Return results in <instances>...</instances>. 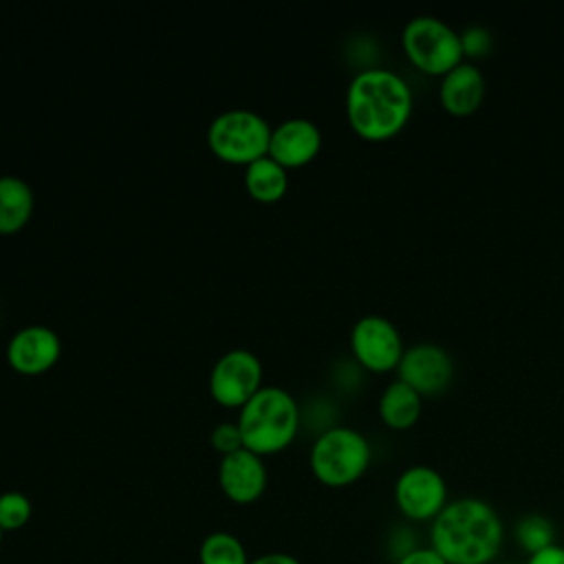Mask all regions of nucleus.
<instances>
[{
	"label": "nucleus",
	"instance_id": "nucleus-1",
	"mask_svg": "<svg viewBox=\"0 0 564 564\" xmlns=\"http://www.w3.org/2000/svg\"><path fill=\"white\" fill-rule=\"evenodd\" d=\"M505 540V524L491 502L478 496L449 500L430 522V546L447 564H491Z\"/></svg>",
	"mask_w": 564,
	"mask_h": 564
},
{
	"label": "nucleus",
	"instance_id": "nucleus-2",
	"mask_svg": "<svg viewBox=\"0 0 564 564\" xmlns=\"http://www.w3.org/2000/svg\"><path fill=\"white\" fill-rule=\"evenodd\" d=\"M414 108L408 79L386 66L359 68L346 86V117L350 128L370 141H383L405 128Z\"/></svg>",
	"mask_w": 564,
	"mask_h": 564
},
{
	"label": "nucleus",
	"instance_id": "nucleus-3",
	"mask_svg": "<svg viewBox=\"0 0 564 564\" xmlns=\"http://www.w3.org/2000/svg\"><path fill=\"white\" fill-rule=\"evenodd\" d=\"M302 410L295 397L282 386H260L238 408V430L242 447L264 456L291 445L300 430Z\"/></svg>",
	"mask_w": 564,
	"mask_h": 564
},
{
	"label": "nucleus",
	"instance_id": "nucleus-4",
	"mask_svg": "<svg viewBox=\"0 0 564 564\" xmlns=\"http://www.w3.org/2000/svg\"><path fill=\"white\" fill-rule=\"evenodd\" d=\"M372 458L368 436L346 423L324 427L308 452L313 476L326 487H346L364 476Z\"/></svg>",
	"mask_w": 564,
	"mask_h": 564
},
{
	"label": "nucleus",
	"instance_id": "nucleus-5",
	"mask_svg": "<svg viewBox=\"0 0 564 564\" xmlns=\"http://www.w3.org/2000/svg\"><path fill=\"white\" fill-rule=\"evenodd\" d=\"M401 46L412 66L427 75L441 77L465 59L460 46V31H456L447 20L432 13L412 15L403 24Z\"/></svg>",
	"mask_w": 564,
	"mask_h": 564
},
{
	"label": "nucleus",
	"instance_id": "nucleus-6",
	"mask_svg": "<svg viewBox=\"0 0 564 564\" xmlns=\"http://www.w3.org/2000/svg\"><path fill=\"white\" fill-rule=\"evenodd\" d=\"M271 123L249 108H229L216 115L207 128L212 152L227 161L249 165L269 152Z\"/></svg>",
	"mask_w": 564,
	"mask_h": 564
},
{
	"label": "nucleus",
	"instance_id": "nucleus-7",
	"mask_svg": "<svg viewBox=\"0 0 564 564\" xmlns=\"http://www.w3.org/2000/svg\"><path fill=\"white\" fill-rule=\"evenodd\" d=\"M447 502V482L432 465L414 463L394 480V505L410 522H432Z\"/></svg>",
	"mask_w": 564,
	"mask_h": 564
},
{
	"label": "nucleus",
	"instance_id": "nucleus-8",
	"mask_svg": "<svg viewBox=\"0 0 564 564\" xmlns=\"http://www.w3.org/2000/svg\"><path fill=\"white\" fill-rule=\"evenodd\" d=\"M350 350L355 359L375 372L397 368L405 344L397 324L379 313H366L350 328Z\"/></svg>",
	"mask_w": 564,
	"mask_h": 564
},
{
	"label": "nucleus",
	"instance_id": "nucleus-9",
	"mask_svg": "<svg viewBox=\"0 0 564 564\" xmlns=\"http://www.w3.org/2000/svg\"><path fill=\"white\" fill-rule=\"evenodd\" d=\"M262 386V364L249 348L223 352L209 370V392L227 408H240Z\"/></svg>",
	"mask_w": 564,
	"mask_h": 564
},
{
	"label": "nucleus",
	"instance_id": "nucleus-10",
	"mask_svg": "<svg viewBox=\"0 0 564 564\" xmlns=\"http://www.w3.org/2000/svg\"><path fill=\"white\" fill-rule=\"evenodd\" d=\"M454 357L445 346L436 341H414L405 346L397 364V377L425 397L443 392L454 377Z\"/></svg>",
	"mask_w": 564,
	"mask_h": 564
},
{
	"label": "nucleus",
	"instance_id": "nucleus-11",
	"mask_svg": "<svg viewBox=\"0 0 564 564\" xmlns=\"http://www.w3.org/2000/svg\"><path fill=\"white\" fill-rule=\"evenodd\" d=\"M218 485L231 502H256L267 487V467L262 456L247 447L223 454L218 463Z\"/></svg>",
	"mask_w": 564,
	"mask_h": 564
},
{
	"label": "nucleus",
	"instance_id": "nucleus-12",
	"mask_svg": "<svg viewBox=\"0 0 564 564\" xmlns=\"http://www.w3.org/2000/svg\"><path fill=\"white\" fill-rule=\"evenodd\" d=\"M59 335L44 324L18 328L7 344V359L22 375H40L48 370L59 359Z\"/></svg>",
	"mask_w": 564,
	"mask_h": 564
},
{
	"label": "nucleus",
	"instance_id": "nucleus-13",
	"mask_svg": "<svg viewBox=\"0 0 564 564\" xmlns=\"http://www.w3.org/2000/svg\"><path fill=\"white\" fill-rule=\"evenodd\" d=\"M322 148V130L306 117H289L271 128L269 156L282 167L306 165Z\"/></svg>",
	"mask_w": 564,
	"mask_h": 564
},
{
	"label": "nucleus",
	"instance_id": "nucleus-14",
	"mask_svg": "<svg viewBox=\"0 0 564 564\" xmlns=\"http://www.w3.org/2000/svg\"><path fill=\"white\" fill-rule=\"evenodd\" d=\"M485 88L487 82L480 66L471 59H463L445 75H441L438 99L447 112L456 117H467L476 112L478 106L482 104Z\"/></svg>",
	"mask_w": 564,
	"mask_h": 564
},
{
	"label": "nucleus",
	"instance_id": "nucleus-15",
	"mask_svg": "<svg viewBox=\"0 0 564 564\" xmlns=\"http://www.w3.org/2000/svg\"><path fill=\"white\" fill-rule=\"evenodd\" d=\"M423 412V394L403 381L401 377L390 379L379 394V416L388 427L408 430Z\"/></svg>",
	"mask_w": 564,
	"mask_h": 564
},
{
	"label": "nucleus",
	"instance_id": "nucleus-16",
	"mask_svg": "<svg viewBox=\"0 0 564 564\" xmlns=\"http://www.w3.org/2000/svg\"><path fill=\"white\" fill-rule=\"evenodd\" d=\"M31 185L15 174H0V234L20 231L33 214Z\"/></svg>",
	"mask_w": 564,
	"mask_h": 564
},
{
	"label": "nucleus",
	"instance_id": "nucleus-17",
	"mask_svg": "<svg viewBox=\"0 0 564 564\" xmlns=\"http://www.w3.org/2000/svg\"><path fill=\"white\" fill-rule=\"evenodd\" d=\"M245 187L260 203L280 200L289 187L286 167L264 154L245 165Z\"/></svg>",
	"mask_w": 564,
	"mask_h": 564
},
{
	"label": "nucleus",
	"instance_id": "nucleus-18",
	"mask_svg": "<svg viewBox=\"0 0 564 564\" xmlns=\"http://www.w3.org/2000/svg\"><path fill=\"white\" fill-rule=\"evenodd\" d=\"M200 564H249L245 544L229 531H214L203 538L198 549Z\"/></svg>",
	"mask_w": 564,
	"mask_h": 564
},
{
	"label": "nucleus",
	"instance_id": "nucleus-19",
	"mask_svg": "<svg viewBox=\"0 0 564 564\" xmlns=\"http://www.w3.org/2000/svg\"><path fill=\"white\" fill-rule=\"evenodd\" d=\"M513 535H516L518 546L529 555L555 544V529H553L551 520L542 513H524L516 522Z\"/></svg>",
	"mask_w": 564,
	"mask_h": 564
},
{
	"label": "nucleus",
	"instance_id": "nucleus-20",
	"mask_svg": "<svg viewBox=\"0 0 564 564\" xmlns=\"http://www.w3.org/2000/svg\"><path fill=\"white\" fill-rule=\"evenodd\" d=\"M33 507L26 494L18 489H9L0 494V529L18 531L31 520Z\"/></svg>",
	"mask_w": 564,
	"mask_h": 564
},
{
	"label": "nucleus",
	"instance_id": "nucleus-21",
	"mask_svg": "<svg viewBox=\"0 0 564 564\" xmlns=\"http://www.w3.org/2000/svg\"><path fill=\"white\" fill-rule=\"evenodd\" d=\"M494 44V37H491V31L482 24H467L463 31H460V46H463V55L465 59H471L474 57H482L489 53Z\"/></svg>",
	"mask_w": 564,
	"mask_h": 564
},
{
	"label": "nucleus",
	"instance_id": "nucleus-22",
	"mask_svg": "<svg viewBox=\"0 0 564 564\" xmlns=\"http://www.w3.org/2000/svg\"><path fill=\"white\" fill-rule=\"evenodd\" d=\"M209 441H212L214 449L220 452V456L242 447V436H240V430H238L236 421H220V423H216L214 430H212Z\"/></svg>",
	"mask_w": 564,
	"mask_h": 564
},
{
	"label": "nucleus",
	"instance_id": "nucleus-23",
	"mask_svg": "<svg viewBox=\"0 0 564 564\" xmlns=\"http://www.w3.org/2000/svg\"><path fill=\"white\" fill-rule=\"evenodd\" d=\"M397 564H447V562L432 546H416L403 557H399Z\"/></svg>",
	"mask_w": 564,
	"mask_h": 564
},
{
	"label": "nucleus",
	"instance_id": "nucleus-24",
	"mask_svg": "<svg viewBox=\"0 0 564 564\" xmlns=\"http://www.w3.org/2000/svg\"><path fill=\"white\" fill-rule=\"evenodd\" d=\"M527 564H564V546L555 542V544L529 555Z\"/></svg>",
	"mask_w": 564,
	"mask_h": 564
},
{
	"label": "nucleus",
	"instance_id": "nucleus-25",
	"mask_svg": "<svg viewBox=\"0 0 564 564\" xmlns=\"http://www.w3.org/2000/svg\"><path fill=\"white\" fill-rule=\"evenodd\" d=\"M249 564H302V562L289 553H262L256 560H251Z\"/></svg>",
	"mask_w": 564,
	"mask_h": 564
},
{
	"label": "nucleus",
	"instance_id": "nucleus-26",
	"mask_svg": "<svg viewBox=\"0 0 564 564\" xmlns=\"http://www.w3.org/2000/svg\"><path fill=\"white\" fill-rule=\"evenodd\" d=\"M2 535H4V531H2V529H0V544H2Z\"/></svg>",
	"mask_w": 564,
	"mask_h": 564
}]
</instances>
